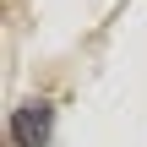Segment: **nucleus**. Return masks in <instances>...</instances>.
<instances>
[{"mask_svg": "<svg viewBox=\"0 0 147 147\" xmlns=\"http://www.w3.org/2000/svg\"><path fill=\"white\" fill-rule=\"evenodd\" d=\"M49 131H55V109L49 104H22L11 115V142L16 147H44Z\"/></svg>", "mask_w": 147, "mask_h": 147, "instance_id": "obj_1", "label": "nucleus"}]
</instances>
